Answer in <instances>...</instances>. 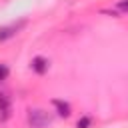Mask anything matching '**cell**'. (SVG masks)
Returning a JSON list of instances; mask_svg holds the SVG:
<instances>
[{"instance_id":"5b68a950","label":"cell","mask_w":128,"mask_h":128,"mask_svg":"<svg viewBox=\"0 0 128 128\" xmlns=\"http://www.w3.org/2000/svg\"><path fill=\"white\" fill-rule=\"evenodd\" d=\"M0 112H2L4 116L10 114V98H8L6 94H0Z\"/></svg>"},{"instance_id":"277c9868","label":"cell","mask_w":128,"mask_h":128,"mask_svg":"<svg viewBox=\"0 0 128 128\" xmlns=\"http://www.w3.org/2000/svg\"><path fill=\"white\" fill-rule=\"evenodd\" d=\"M52 106L56 108L58 116H62V118H68V116L72 114V108H70V104H68V102H64V100H58V98H54V100H52Z\"/></svg>"},{"instance_id":"6da1fadb","label":"cell","mask_w":128,"mask_h":128,"mask_svg":"<svg viewBox=\"0 0 128 128\" xmlns=\"http://www.w3.org/2000/svg\"><path fill=\"white\" fill-rule=\"evenodd\" d=\"M28 124L30 128H46L52 124V116L42 108H30L28 110Z\"/></svg>"},{"instance_id":"7a4b0ae2","label":"cell","mask_w":128,"mask_h":128,"mask_svg":"<svg viewBox=\"0 0 128 128\" xmlns=\"http://www.w3.org/2000/svg\"><path fill=\"white\" fill-rule=\"evenodd\" d=\"M26 24V20H20V22H14V24H6V26H0V42L4 40H10L12 36L18 34V30Z\"/></svg>"},{"instance_id":"52a82bcc","label":"cell","mask_w":128,"mask_h":128,"mask_svg":"<svg viewBox=\"0 0 128 128\" xmlns=\"http://www.w3.org/2000/svg\"><path fill=\"white\" fill-rule=\"evenodd\" d=\"M8 74H10V68H8L6 64H2V62H0V82H2V80H6V78H8Z\"/></svg>"},{"instance_id":"8992f818","label":"cell","mask_w":128,"mask_h":128,"mask_svg":"<svg viewBox=\"0 0 128 128\" xmlns=\"http://www.w3.org/2000/svg\"><path fill=\"white\" fill-rule=\"evenodd\" d=\"M90 124H92V120H90L88 116H82V118L78 120V124H76V128H88Z\"/></svg>"},{"instance_id":"3957f363","label":"cell","mask_w":128,"mask_h":128,"mask_svg":"<svg viewBox=\"0 0 128 128\" xmlns=\"http://www.w3.org/2000/svg\"><path fill=\"white\" fill-rule=\"evenodd\" d=\"M30 64H32V70H34L36 74H44V72L48 70V66H50V62H48L44 56H34Z\"/></svg>"}]
</instances>
